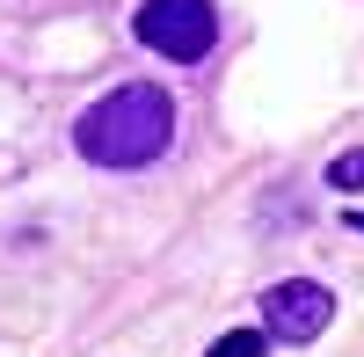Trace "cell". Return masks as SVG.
<instances>
[{
	"label": "cell",
	"instance_id": "277c9868",
	"mask_svg": "<svg viewBox=\"0 0 364 357\" xmlns=\"http://www.w3.org/2000/svg\"><path fill=\"white\" fill-rule=\"evenodd\" d=\"M211 357H269V336L262 329H233V336L211 343Z\"/></svg>",
	"mask_w": 364,
	"mask_h": 357
},
{
	"label": "cell",
	"instance_id": "5b68a950",
	"mask_svg": "<svg viewBox=\"0 0 364 357\" xmlns=\"http://www.w3.org/2000/svg\"><path fill=\"white\" fill-rule=\"evenodd\" d=\"M328 183H336L343 197H357V190H364V146H357V154H343L336 168H328Z\"/></svg>",
	"mask_w": 364,
	"mask_h": 357
},
{
	"label": "cell",
	"instance_id": "7a4b0ae2",
	"mask_svg": "<svg viewBox=\"0 0 364 357\" xmlns=\"http://www.w3.org/2000/svg\"><path fill=\"white\" fill-rule=\"evenodd\" d=\"M132 37L146 51L175 58V66H197V58H211V44H219V15H211V0H146L132 15Z\"/></svg>",
	"mask_w": 364,
	"mask_h": 357
},
{
	"label": "cell",
	"instance_id": "8992f818",
	"mask_svg": "<svg viewBox=\"0 0 364 357\" xmlns=\"http://www.w3.org/2000/svg\"><path fill=\"white\" fill-rule=\"evenodd\" d=\"M357 226H364V212H357Z\"/></svg>",
	"mask_w": 364,
	"mask_h": 357
},
{
	"label": "cell",
	"instance_id": "6da1fadb",
	"mask_svg": "<svg viewBox=\"0 0 364 357\" xmlns=\"http://www.w3.org/2000/svg\"><path fill=\"white\" fill-rule=\"evenodd\" d=\"M73 146L95 168H154L175 146V95L154 80H124L73 117Z\"/></svg>",
	"mask_w": 364,
	"mask_h": 357
},
{
	"label": "cell",
	"instance_id": "3957f363",
	"mask_svg": "<svg viewBox=\"0 0 364 357\" xmlns=\"http://www.w3.org/2000/svg\"><path fill=\"white\" fill-rule=\"evenodd\" d=\"M328 321H336V292L314 277H284L262 292V336L269 343H314Z\"/></svg>",
	"mask_w": 364,
	"mask_h": 357
}]
</instances>
